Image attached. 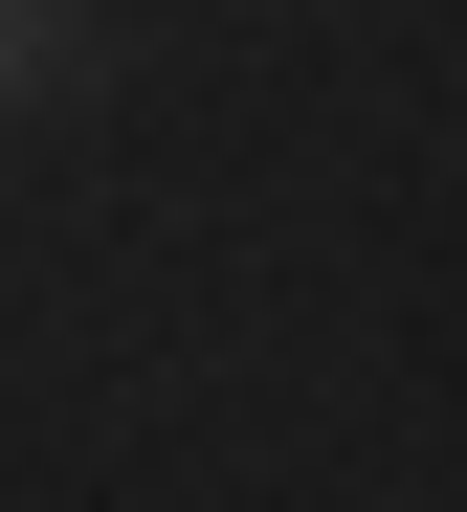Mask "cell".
Segmentation results:
<instances>
[{"instance_id":"obj_1","label":"cell","mask_w":467,"mask_h":512,"mask_svg":"<svg viewBox=\"0 0 467 512\" xmlns=\"http://www.w3.org/2000/svg\"><path fill=\"white\" fill-rule=\"evenodd\" d=\"M67 67H89V0H0V112H45Z\"/></svg>"}]
</instances>
